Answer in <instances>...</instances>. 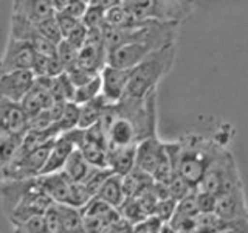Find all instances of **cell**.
Listing matches in <instances>:
<instances>
[{
	"mask_svg": "<svg viewBox=\"0 0 248 233\" xmlns=\"http://www.w3.org/2000/svg\"><path fill=\"white\" fill-rule=\"evenodd\" d=\"M222 146L199 135H186L178 142L166 143V152L175 174L196 190L209 163Z\"/></svg>",
	"mask_w": 248,
	"mask_h": 233,
	"instance_id": "6da1fadb",
	"label": "cell"
},
{
	"mask_svg": "<svg viewBox=\"0 0 248 233\" xmlns=\"http://www.w3.org/2000/svg\"><path fill=\"white\" fill-rule=\"evenodd\" d=\"M0 191L5 215L13 225L22 224L36 216H44L53 205V200L42 191L37 177L3 182Z\"/></svg>",
	"mask_w": 248,
	"mask_h": 233,
	"instance_id": "7a4b0ae2",
	"label": "cell"
},
{
	"mask_svg": "<svg viewBox=\"0 0 248 233\" xmlns=\"http://www.w3.org/2000/svg\"><path fill=\"white\" fill-rule=\"evenodd\" d=\"M174 62L175 45L149 53L137 67L130 70L126 97L144 98L149 93L157 92L158 83L172 70Z\"/></svg>",
	"mask_w": 248,
	"mask_h": 233,
	"instance_id": "3957f363",
	"label": "cell"
},
{
	"mask_svg": "<svg viewBox=\"0 0 248 233\" xmlns=\"http://www.w3.org/2000/svg\"><path fill=\"white\" fill-rule=\"evenodd\" d=\"M123 5L135 23L160 22L182 25L192 16L197 3L188 0H123Z\"/></svg>",
	"mask_w": 248,
	"mask_h": 233,
	"instance_id": "277c9868",
	"label": "cell"
},
{
	"mask_svg": "<svg viewBox=\"0 0 248 233\" xmlns=\"http://www.w3.org/2000/svg\"><path fill=\"white\" fill-rule=\"evenodd\" d=\"M242 188L244 185L237 169V163L232 154L225 150V146H222L214 155L213 162L209 163L196 190L220 198Z\"/></svg>",
	"mask_w": 248,
	"mask_h": 233,
	"instance_id": "5b68a950",
	"label": "cell"
},
{
	"mask_svg": "<svg viewBox=\"0 0 248 233\" xmlns=\"http://www.w3.org/2000/svg\"><path fill=\"white\" fill-rule=\"evenodd\" d=\"M169 160L166 152V143L158 140V137H149L137 145L135 152V168L149 174L151 177L155 174L163 163Z\"/></svg>",
	"mask_w": 248,
	"mask_h": 233,
	"instance_id": "8992f818",
	"label": "cell"
},
{
	"mask_svg": "<svg viewBox=\"0 0 248 233\" xmlns=\"http://www.w3.org/2000/svg\"><path fill=\"white\" fill-rule=\"evenodd\" d=\"M34 56L36 53L28 42L8 37L5 53L0 58V75L19 72V70H31Z\"/></svg>",
	"mask_w": 248,
	"mask_h": 233,
	"instance_id": "52a82bcc",
	"label": "cell"
},
{
	"mask_svg": "<svg viewBox=\"0 0 248 233\" xmlns=\"http://www.w3.org/2000/svg\"><path fill=\"white\" fill-rule=\"evenodd\" d=\"M36 76L31 70H19L0 75V98L20 104L27 93L34 87Z\"/></svg>",
	"mask_w": 248,
	"mask_h": 233,
	"instance_id": "ba28073f",
	"label": "cell"
},
{
	"mask_svg": "<svg viewBox=\"0 0 248 233\" xmlns=\"http://www.w3.org/2000/svg\"><path fill=\"white\" fill-rule=\"evenodd\" d=\"M101 78V95H103L108 104L118 103L126 97L130 70L115 68L112 66H106L99 73Z\"/></svg>",
	"mask_w": 248,
	"mask_h": 233,
	"instance_id": "9c48e42d",
	"label": "cell"
},
{
	"mask_svg": "<svg viewBox=\"0 0 248 233\" xmlns=\"http://www.w3.org/2000/svg\"><path fill=\"white\" fill-rule=\"evenodd\" d=\"M214 215L219 216L223 222H236L248 219V204L244 188L217 198Z\"/></svg>",
	"mask_w": 248,
	"mask_h": 233,
	"instance_id": "30bf717a",
	"label": "cell"
},
{
	"mask_svg": "<svg viewBox=\"0 0 248 233\" xmlns=\"http://www.w3.org/2000/svg\"><path fill=\"white\" fill-rule=\"evenodd\" d=\"M152 51L155 50L146 44H126L108 51L107 66H112L115 68H123V70H132Z\"/></svg>",
	"mask_w": 248,
	"mask_h": 233,
	"instance_id": "8fae6325",
	"label": "cell"
},
{
	"mask_svg": "<svg viewBox=\"0 0 248 233\" xmlns=\"http://www.w3.org/2000/svg\"><path fill=\"white\" fill-rule=\"evenodd\" d=\"M30 118L20 104L0 98V131L23 137L28 132Z\"/></svg>",
	"mask_w": 248,
	"mask_h": 233,
	"instance_id": "7c38bea8",
	"label": "cell"
},
{
	"mask_svg": "<svg viewBox=\"0 0 248 233\" xmlns=\"http://www.w3.org/2000/svg\"><path fill=\"white\" fill-rule=\"evenodd\" d=\"M75 150H76V146L73 143L72 137L68 135V132L61 134L56 140H54L50 155H48V160H46L45 166L39 176L53 174V173H59V171H62L70 157V154H72Z\"/></svg>",
	"mask_w": 248,
	"mask_h": 233,
	"instance_id": "4fadbf2b",
	"label": "cell"
},
{
	"mask_svg": "<svg viewBox=\"0 0 248 233\" xmlns=\"http://www.w3.org/2000/svg\"><path fill=\"white\" fill-rule=\"evenodd\" d=\"M37 181H39V185H41L42 191L53 200V204H61V205L68 204L72 181H70L62 171H59V173H53V174L39 176Z\"/></svg>",
	"mask_w": 248,
	"mask_h": 233,
	"instance_id": "5bb4252c",
	"label": "cell"
},
{
	"mask_svg": "<svg viewBox=\"0 0 248 233\" xmlns=\"http://www.w3.org/2000/svg\"><path fill=\"white\" fill-rule=\"evenodd\" d=\"M13 14L28 20L33 25L54 16L50 0H17L13 3Z\"/></svg>",
	"mask_w": 248,
	"mask_h": 233,
	"instance_id": "9a60e30c",
	"label": "cell"
},
{
	"mask_svg": "<svg viewBox=\"0 0 248 233\" xmlns=\"http://www.w3.org/2000/svg\"><path fill=\"white\" fill-rule=\"evenodd\" d=\"M137 146L107 148V168L113 174L124 177L135 168Z\"/></svg>",
	"mask_w": 248,
	"mask_h": 233,
	"instance_id": "2e32d148",
	"label": "cell"
},
{
	"mask_svg": "<svg viewBox=\"0 0 248 233\" xmlns=\"http://www.w3.org/2000/svg\"><path fill=\"white\" fill-rule=\"evenodd\" d=\"M51 104H53V100L50 97L48 90H46L45 85L41 84L37 80L34 83V87L20 101V107L23 109V112L27 114L28 118H33L37 114H41L45 109H48Z\"/></svg>",
	"mask_w": 248,
	"mask_h": 233,
	"instance_id": "e0dca14e",
	"label": "cell"
},
{
	"mask_svg": "<svg viewBox=\"0 0 248 233\" xmlns=\"http://www.w3.org/2000/svg\"><path fill=\"white\" fill-rule=\"evenodd\" d=\"M95 198L101 199L103 202H106V204L118 210L123 205V202L126 200V194H124V190H123V177L112 174L103 183V186L99 188Z\"/></svg>",
	"mask_w": 248,
	"mask_h": 233,
	"instance_id": "ac0fdd59",
	"label": "cell"
},
{
	"mask_svg": "<svg viewBox=\"0 0 248 233\" xmlns=\"http://www.w3.org/2000/svg\"><path fill=\"white\" fill-rule=\"evenodd\" d=\"M116 3V0H93L89 2L82 23L87 30H103L106 27V13L110 6Z\"/></svg>",
	"mask_w": 248,
	"mask_h": 233,
	"instance_id": "d6986e66",
	"label": "cell"
},
{
	"mask_svg": "<svg viewBox=\"0 0 248 233\" xmlns=\"http://www.w3.org/2000/svg\"><path fill=\"white\" fill-rule=\"evenodd\" d=\"M107 106H108V103H107V100L103 95H99L95 100H92V101H89V103L82 104L78 128L87 129V128L93 126V124L99 123L101 118H103L104 112H106Z\"/></svg>",
	"mask_w": 248,
	"mask_h": 233,
	"instance_id": "ffe728a7",
	"label": "cell"
},
{
	"mask_svg": "<svg viewBox=\"0 0 248 233\" xmlns=\"http://www.w3.org/2000/svg\"><path fill=\"white\" fill-rule=\"evenodd\" d=\"M93 169L95 168L89 165L87 160L82 157V154L78 150H75L72 154H70V157L65 163L64 169H62V173H64L72 182L84 183L87 181V177L92 174Z\"/></svg>",
	"mask_w": 248,
	"mask_h": 233,
	"instance_id": "44dd1931",
	"label": "cell"
},
{
	"mask_svg": "<svg viewBox=\"0 0 248 233\" xmlns=\"http://www.w3.org/2000/svg\"><path fill=\"white\" fill-rule=\"evenodd\" d=\"M81 215L87 216V217H96V219L104 221L106 225L110 224V222L118 221L123 217L118 210L110 207L108 204H106V202H103L98 198H92L87 204L81 208Z\"/></svg>",
	"mask_w": 248,
	"mask_h": 233,
	"instance_id": "7402d4cb",
	"label": "cell"
},
{
	"mask_svg": "<svg viewBox=\"0 0 248 233\" xmlns=\"http://www.w3.org/2000/svg\"><path fill=\"white\" fill-rule=\"evenodd\" d=\"M152 185H154V179L137 168H134L129 174L123 177V190L126 198H135L140 193L149 190Z\"/></svg>",
	"mask_w": 248,
	"mask_h": 233,
	"instance_id": "603a6c76",
	"label": "cell"
},
{
	"mask_svg": "<svg viewBox=\"0 0 248 233\" xmlns=\"http://www.w3.org/2000/svg\"><path fill=\"white\" fill-rule=\"evenodd\" d=\"M23 137L14 135L10 132L0 131V181L3 177V171L8 166V163L11 162L14 157V154L17 152V150L22 145Z\"/></svg>",
	"mask_w": 248,
	"mask_h": 233,
	"instance_id": "cb8c5ba5",
	"label": "cell"
},
{
	"mask_svg": "<svg viewBox=\"0 0 248 233\" xmlns=\"http://www.w3.org/2000/svg\"><path fill=\"white\" fill-rule=\"evenodd\" d=\"M56 205L61 216L62 233H84L81 210L70 205H61V204Z\"/></svg>",
	"mask_w": 248,
	"mask_h": 233,
	"instance_id": "d4e9b609",
	"label": "cell"
},
{
	"mask_svg": "<svg viewBox=\"0 0 248 233\" xmlns=\"http://www.w3.org/2000/svg\"><path fill=\"white\" fill-rule=\"evenodd\" d=\"M137 25L129 16L127 10L123 5V0H116V3L110 6L106 13V27L110 28H130Z\"/></svg>",
	"mask_w": 248,
	"mask_h": 233,
	"instance_id": "484cf974",
	"label": "cell"
},
{
	"mask_svg": "<svg viewBox=\"0 0 248 233\" xmlns=\"http://www.w3.org/2000/svg\"><path fill=\"white\" fill-rule=\"evenodd\" d=\"M78 151L82 154V157L87 160V163L93 168H107V148L82 143Z\"/></svg>",
	"mask_w": 248,
	"mask_h": 233,
	"instance_id": "4316f807",
	"label": "cell"
},
{
	"mask_svg": "<svg viewBox=\"0 0 248 233\" xmlns=\"http://www.w3.org/2000/svg\"><path fill=\"white\" fill-rule=\"evenodd\" d=\"M99 95H101V78L98 75L93 78V80H90L89 83H85L84 85L76 87L72 101L78 106H82L85 103H89V101L95 100Z\"/></svg>",
	"mask_w": 248,
	"mask_h": 233,
	"instance_id": "83f0119b",
	"label": "cell"
},
{
	"mask_svg": "<svg viewBox=\"0 0 248 233\" xmlns=\"http://www.w3.org/2000/svg\"><path fill=\"white\" fill-rule=\"evenodd\" d=\"M79 115H81V106L75 104L73 101H68V103H65L61 118L56 123V126H58L61 134L76 129L78 123H79Z\"/></svg>",
	"mask_w": 248,
	"mask_h": 233,
	"instance_id": "f1b7e54d",
	"label": "cell"
},
{
	"mask_svg": "<svg viewBox=\"0 0 248 233\" xmlns=\"http://www.w3.org/2000/svg\"><path fill=\"white\" fill-rule=\"evenodd\" d=\"M36 30L42 37H45L46 41L53 42L54 45H58V44H61L62 41H64V37H62V33H61L59 25H58L56 17H54V16H51V17L45 19L42 22H39L36 25Z\"/></svg>",
	"mask_w": 248,
	"mask_h": 233,
	"instance_id": "f546056e",
	"label": "cell"
},
{
	"mask_svg": "<svg viewBox=\"0 0 248 233\" xmlns=\"http://www.w3.org/2000/svg\"><path fill=\"white\" fill-rule=\"evenodd\" d=\"M113 173L108 168H95L92 171V174L87 177V181L84 182V186L87 188V191L90 193L92 198H95L99 188L103 186V183L110 177Z\"/></svg>",
	"mask_w": 248,
	"mask_h": 233,
	"instance_id": "4dcf8cb0",
	"label": "cell"
},
{
	"mask_svg": "<svg viewBox=\"0 0 248 233\" xmlns=\"http://www.w3.org/2000/svg\"><path fill=\"white\" fill-rule=\"evenodd\" d=\"M90 199H92V196H90V193L87 191V188L84 186V183L72 182V186H70L68 204L67 205L81 210Z\"/></svg>",
	"mask_w": 248,
	"mask_h": 233,
	"instance_id": "1f68e13d",
	"label": "cell"
},
{
	"mask_svg": "<svg viewBox=\"0 0 248 233\" xmlns=\"http://www.w3.org/2000/svg\"><path fill=\"white\" fill-rule=\"evenodd\" d=\"M78 49L72 44H68L65 39L62 41L61 44H58V49H56V56L59 58V61L64 64L65 70H68L70 67H73L78 64Z\"/></svg>",
	"mask_w": 248,
	"mask_h": 233,
	"instance_id": "d6a6232c",
	"label": "cell"
},
{
	"mask_svg": "<svg viewBox=\"0 0 248 233\" xmlns=\"http://www.w3.org/2000/svg\"><path fill=\"white\" fill-rule=\"evenodd\" d=\"M175 208H177V202L174 199H170V198L160 199V200H157V205H155L154 216H157L161 222L168 224L170 219H172Z\"/></svg>",
	"mask_w": 248,
	"mask_h": 233,
	"instance_id": "836d02e7",
	"label": "cell"
},
{
	"mask_svg": "<svg viewBox=\"0 0 248 233\" xmlns=\"http://www.w3.org/2000/svg\"><path fill=\"white\" fill-rule=\"evenodd\" d=\"M84 131V142L82 143H90V145H98V146H103L107 148V137H106V132L101 126V123L93 124V126L87 128V129H82Z\"/></svg>",
	"mask_w": 248,
	"mask_h": 233,
	"instance_id": "e575fe53",
	"label": "cell"
},
{
	"mask_svg": "<svg viewBox=\"0 0 248 233\" xmlns=\"http://www.w3.org/2000/svg\"><path fill=\"white\" fill-rule=\"evenodd\" d=\"M45 232L46 233H62V224H61V216L58 205L53 204L42 216Z\"/></svg>",
	"mask_w": 248,
	"mask_h": 233,
	"instance_id": "d590c367",
	"label": "cell"
},
{
	"mask_svg": "<svg viewBox=\"0 0 248 233\" xmlns=\"http://www.w3.org/2000/svg\"><path fill=\"white\" fill-rule=\"evenodd\" d=\"M65 73L68 76V80L72 81V84L75 85V89L76 87H79V85H84L85 83H89L90 80H93L95 76V73H90L87 72V70H84L81 68L79 66H73V67H70L68 70H65Z\"/></svg>",
	"mask_w": 248,
	"mask_h": 233,
	"instance_id": "8d00e7d4",
	"label": "cell"
},
{
	"mask_svg": "<svg viewBox=\"0 0 248 233\" xmlns=\"http://www.w3.org/2000/svg\"><path fill=\"white\" fill-rule=\"evenodd\" d=\"M196 202H197L199 215H211L216 210L217 198L213 196V194L202 193V191L196 190Z\"/></svg>",
	"mask_w": 248,
	"mask_h": 233,
	"instance_id": "74e56055",
	"label": "cell"
},
{
	"mask_svg": "<svg viewBox=\"0 0 248 233\" xmlns=\"http://www.w3.org/2000/svg\"><path fill=\"white\" fill-rule=\"evenodd\" d=\"M14 233H46L42 216L31 217V219L14 225Z\"/></svg>",
	"mask_w": 248,
	"mask_h": 233,
	"instance_id": "f35d334b",
	"label": "cell"
},
{
	"mask_svg": "<svg viewBox=\"0 0 248 233\" xmlns=\"http://www.w3.org/2000/svg\"><path fill=\"white\" fill-rule=\"evenodd\" d=\"M165 222H161L157 216H147L146 219H143L141 222H138L137 225H134V232L138 233H161V229Z\"/></svg>",
	"mask_w": 248,
	"mask_h": 233,
	"instance_id": "ab89813d",
	"label": "cell"
},
{
	"mask_svg": "<svg viewBox=\"0 0 248 233\" xmlns=\"http://www.w3.org/2000/svg\"><path fill=\"white\" fill-rule=\"evenodd\" d=\"M54 17H56V22H58L59 30H61L62 37L64 39L81 23V20H76L73 17H70V16L65 13H54Z\"/></svg>",
	"mask_w": 248,
	"mask_h": 233,
	"instance_id": "60d3db41",
	"label": "cell"
},
{
	"mask_svg": "<svg viewBox=\"0 0 248 233\" xmlns=\"http://www.w3.org/2000/svg\"><path fill=\"white\" fill-rule=\"evenodd\" d=\"M87 6H89V2H85V0H76V2H67L65 8L59 13H65L68 14L70 17H73L76 20H82L85 11H87Z\"/></svg>",
	"mask_w": 248,
	"mask_h": 233,
	"instance_id": "b9f144b4",
	"label": "cell"
},
{
	"mask_svg": "<svg viewBox=\"0 0 248 233\" xmlns=\"http://www.w3.org/2000/svg\"><path fill=\"white\" fill-rule=\"evenodd\" d=\"M87 28H85V25L81 22L79 25H78L72 33H70L67 37H65V41L68 42V44H72L75 49H78L79 50L81 47L84 45V42H85V39H87Z\"/></svg>",
	"mask_w": 248,
	"mask_h": 233,
	"instance_id": "7bdbcfd3",
	"label": "cell"
},
{
	"mask_svg": "<svg viewBox=\"0 0 248 233\" xmlns=\"http://www.w3.org/2000/svg\"><path fill=\"white\" fill-rule=\"evenodd\" d=\"M134 233H138V232H134Z\"/></svg>",
	"mask_w": 248,
	"mask_h": 233,
	"instance_id": "ee69618b",
	"label": "cell"
}]
</instances>
